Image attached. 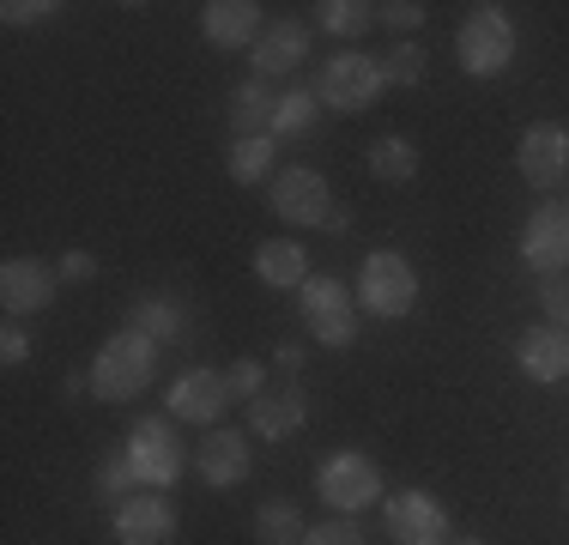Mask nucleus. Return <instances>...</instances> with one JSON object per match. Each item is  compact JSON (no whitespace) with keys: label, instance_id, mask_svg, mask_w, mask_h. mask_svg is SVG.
Returning <instances> with one entry per match:
<instances>
[{"label":"nucleus","instance_id":"20","mask_svg":"<svg viewBox=\"0 0 569 545\" xmlns=\"http://www.w3.org/2000/svg\"><path fill=\"white\" fill-rule=\"evenodd\" d=\"M273 116H279V98H273L267 79H242V86L230 91V128H237V140L273 133Z\"/></svg>","mask_w":569,"mask_h":545},{"label":"nucleus","instance_id":"7","mask_svg":"<svg viewBox=\"0 0 569 545\" xmlns=\"http://www.w3.org/2000/svg\"><path fill=\"white\" fill-rule=\"evenodd\" d=\"M273 212L284 225H328L333 212V188L321 170H303V164H291V170L273 176Z\"/></svg>","mask_w":569,"mask_h":545},{"label":"nucleus","instance_id":"1","mask_svg":"<svg viewBox=\"0 0 569 545\" xmlns=\"http://www.w3.org/2000/svg\"><path fill=\"white\" fill-rule=\"evenodd\" d=\"M152 376H158V339H146L140 327H121V334L103 339L86 382L98 400H133V394L152 388Z\"/></svg>","mask_w":569,"mask_h":545},{"label":"nucleus","instance_id":"23","mask_svg":"<svg viewBox=\"0 0 569 545\" xmlns=\"http://www.w3.org/2000/svg\"><path fill=\"white\" fill-rule=\"evenodd\" d=\"M370 176L376 182H412L418 176V152H412V140L406 133H382V140L370 146Z\"/></svg>","mask_w":569,"mask_h":545},{"label":"nucleus","instance_id":"15","mask_svg":"<svg viewBox=\"0 0 569 545\" xmlns=\"http://www.w3.org/2000/svg\"><path fill=\"white\" fill-rule=\"evenodd\" d=\"M230 406V388L219 370H188L170 382V418H188V425H219V413Z\"/></svg>","mask_w":569,"mask_h":545},{"label":"nucleus","instance_id":"8","mask_svg":"<svg viewBox=\"0 0 569 545\" xmlns=\"http://www.w3.org/2000/svg\"><path fill=\"white\" fill-rule=\"evenodd\" d=\"M316 490H321L328 509L358 515V509H370V503L382 497V473H376V460H363V455H333L328 467L316 473Z\"/></svg>","mask_w":569,"mask_h":545},{"label":"nucleus","instance_id":"24","mask_svg":"<svg viewBox=\"0 0 569 545\" xmlns=\"http://www.w3.org/2000/svg\"><path fill=\"white\" fill-rule=\"evenodd\" d=\"M128 327H140L146 339L170 346V339H182V304H176V297H140V304H133V321H128Z\"/></svg>","mask_w":569,"mask_h":545},{"label":"nucleus","instance_id":"14","mask_svg":"<svg viewBox=\"0 0 569 545\" xmlns=\"http://www.w3.org/2000/svg\"><path fill=\"white\" fill-rule=\"evenodd\" d=\"M515 358H521V376L539 382V388H551V382L569 376V327H527L521 339H515Z\"/></svg>","mask_w":569,"mask_h":545},{"label":"nucleus","instance_id":"17","mask_svg":"<svg viewBox=\"0 0 569 545\" xmlns=\"http://www.w3.org/2000/svg\"><path fill=\"white\" fill-rule=\"evenodd\" d=\"M200 31H207L212 49H242V43H261V7L254 0H207L200 7Z\"/></svg>","mask_w":569,"mask_h":545},{"label":"nucleus","instance_id":"6","mask_svg":"<svg viewBox=\"0 0 569 545\" xmlns=\"http://www.w3.org/2000/svg\"><path fill=\"white\" fill-rule=\"evenodd\" d=\"M297 291H303V321H309V334H316L328 351H340V346H351V339H358V304H351V291H346L340 279H316V272H309Z\"/></svg>","mask_w":569,"mask_h":545},{"label":"nucleus","instance_id":"29","mask_svg":"<svg viewBox=\"0 0 569 545\" xmlns=\"http://www.w3.org/2000/svg\"><path fill=\"white\" fill-rule=\"evenodd\" d=\"M133 485H140V479H133L128 455H110V460L98 467V497H103V503H128V497H133Z\"/></svg>","mask_w":569,"mask_h":545},{"label":"nucleus","instance_id":"22","mask_svg":"<svg viewBox=\"0 0 569 545\" xmlns=\"http://www.w3.org/2000/svg\"><path fill=\"white\" fill-rule=\"evenodd\" d=\"M254 279L273 285V291H291V285H303V279H309L303 249H297V242H284V237H267L261 249H254Z\"/></svg>","mask_w":569,"mask_h":545},{"label":"nucleus","instance_id":"13","mask_svg":"<svg viewBox=\"0 0 569 545\" xmlns=\"http://www.w3.org/2000/svg\"><path fill=\"white\" fill-rule=\"evenodd\" d=\"M249 467H254V455H249V436H242V430H207V436H200L194 473H200L207 485L230 490V485L249 479Z\"/></svg>","mask_w":569,"mask_h":545},{"label":"nucleus","instance_id":"38","mask_svg":"<svg viewBox=\"0 0 569 545\" xmlns=\"http://www.w3.org/2000/svg\"><path fill=\"white\" fill-rule=\"evenodd\" d=\"M460 545H479V539H460Z\"/></svg>","mask_w":569,"mask_h":545},{"label":"nucleus","instance_id":"32","mask_svg":"<svg viewBox=\"0 0 569 545\" xmlns=\"http://www.w3.org/2000/svg\"><path fill=\"white\" fill-rule=\"evenodd\" d=\"M303 545H363V534H358V522H351V515H333V522L309 527Z\"/></svg>","mask_w":569,"mask_h":545},{"label":"nucleus","instance_id":"33","mask_svg":"<svg viewBox=\"0 0 569 545\" xmlns=\"http://www.w3.org/2000/svg\"><path fill=\"white\" fill-rule=\"evenodd\" d=\"M376 24H388V31H418V24H425V7H418V0H388V7H376Z\"/></svg>","mask_w":569,"mask_h":545},{"label":"nucleus","instance_id":"34","mask_svg":"<svg viewBox=\"0 0 569 545\" xmlns=\"http://www.w3.org/2000/svg\"><path fill=\"white\" fill-rule=\"evenodd\" d=\"M24 358H31V339H24L19 321H7L0 327V364H24Z\"/></svg>","mask_w":569,"mask_h":545},{"label":"nucleus","instance_id":"2","mask_svg":"<svg viewBox=\"0 0 569 545\" xmlns=\"http://www.w3.org/2000/svg\"><path fill=\"white\" fill-rule=\"evenodd\" d=\"M455 54L472 79H497L515 61V24L503 7H472L455 31Z\"/></svg>","mask_w":569,"mask_h":545},{"label":"nucleus","instance_id":"9","mask_svg":"<svg viewBox=\"0 0 569 545\" xmlns=\"http://www.w3.org/2000/svg\"><path fill=\"white\" fill-rule=\"evenodd\" d=\"M382 522H388V539L395 545H449V509H442L430 490H400V497H388Z\"/></svg>","mask_w":569,"mask_h":545},{"label":"nucleus","instance_id":"5","mask_svg":"<svg viewBox=\"0 0 569 545\" xmlns=\"http://www.w3.org/2000/svg\"><path fill=\"white\" fill-rule=\"evenodd\" d=\"M121 455H128L133 479L152 485V490H170L176 479H182V443H176V425H170V418H133Z\"/></svg>","mask_w":569,"mask_h":545},{"label":"nucleus","instance_id":"18","mask_svg":"<svg viewBox=\"0 0 569 545\" xmlns=\"http://www.w3.org/2000/svg\"><path fill=\"white\" fill-rule=\"evenodd\" d=\"M176 534V509L164 497H128L116 503V539L121 545H170Z\"/></svg>","mask_w":569,"mask_h":545},{"label":"nucleus","instance_id":"25","mask_svg":"<svg viewBox=\"0 0 569 545\" xmlns=\"http://www.w3.org/2000/svg\"><path fill=\"white\" fill-rule=\"evenodd\" d=\"M303 515L291 509V503H261V509H254V539L261 545H303Z\"/></svg>","mask_w":569,"mask_h":545},{"label":"nucleus","instance_id":"35","mask_svg":"<svg viewBox=\"0 0 569 545\" xmlns=\"http://www.w3.org/2000/svg\"><path fill=\"white\" fill-rule=\"evenodd\" d=\"M0 12H7V24H43L49 12H56V0H37V7L31 0H7Z\"/></svg>","mask_w":569,"mask_h":545},{"label":"nucleus","instance_id":"19","mask_svg":"<svg viewBox=\"0 0 569 545\" xmlns=\"http://www.w3.org/2000/svg\"><path fill=\"white\" fill-rule=\"evenodd\" d=\"M309 54V31L297 19H279L261 31V43H254V79H273V73H291V67H303Z\"/></svg>","mask_w":569,"mask_h":545},{"label":"nucleus","instance_id":"26","mask_svg":"<svg viewBox=\"0 0 569 545\" xmlns=\"http://www.w3.org/2000/svg\"><path fill=\"white\" fill-rule=\"evenodd\" d=\"M321 24H328L333 37H363V31H376V7L370 0H321Z\"/></svg>","mask_w":569,"mask_h":545},{"label":"nucleus","instance_id":"3","mask_svg":"<svg viewBox=\"0 0 569 545\" xmlns=\"http://www.w3.org/2000/svg\"><path fill=\"white\" fill-rule=\"evenodd\" d=\"M382 61H370V54H358V49H340V54H328V67H321V79H316V98L333 109V116H358V109H370L376 98H382Z\"/></svg>","mask_w":569,"mask_h":545},{"label":"nucleus","instance_id":"21","mask_svg":"<svg viewBox=\"0 0 569 545\" xmlns=\"http://www.w3.org/2000/svg\"><path fill=\"white\" fill-rule=\"evenodd\" d=\"M230 182L254 188V182H273L279 176V140L273 133H254V140H230Z\"/></svg>","mask_w":569,"mask_h":545},{"label":"nucleus","instance_id":"4","mask_svg":"<svg viewBox=\"0 0 569 545\" xmlns=\"http://www.w3.org/2000/svg\"><path fill=\"white\" fill-rule=\"evenodd\" d=\"M358 304L370 309L376 321H400L406 309L418 304V272H412V261L395 255V249H376L370 261H363V272H358Z\"/></svg>","mask_w":569,"mask_h":545},{"label":"nucleus","instance_id":"37","mask_svg":"<svg viewBox=\"0 0 569 545\" xmlns=\"http://www.w3.org/2000/svg\"><path fill=\"white\" fill-rule=\"evenodd\" d=\"M273 364H279L284 376H297V370H303V346H279V351H273Z\"/></svg>","mask_w":569,"mask_h":545},{"label":"nucleus","instance_id":"36","mask_svg":"<svg viewBox=\"0 0 569 545\" xmlns=\"http://www.w3.org/2000/svg\"><path fill=\"white\" fill-rule=\"evenodd\" d=\"M56 272H61V279H73V285H86L91 272H98V255H86V249H67Z\"/></svg>","mask_w":569,"mask_h":545},{"label":"nucleus","instance_id":"12","mask_svg":"<svg viewBox=\"0 0 569 545\" xmlns=\"http://www.w3.org/2000/svg\"><path fill=\"white\" fill-rule=\"evenodd\" d=\"M569 176V133L558 121H539L521 133V182L527 188H558Z\"/></svg>","mask_w":569,"mask_h":545},{"label":"nucleus","instance_id":"11","mask_svg":"<svg viewBox=\"0 0 569 545\" xmlns=\"http://www.w3.org/2000/svg\"><path fill=\"white\" fill-rule=\"evenodd\" d=\"M56 285L61 272L43 267V261H7L0 267V304H7V316H43L49 304H56Z\"/></svg>","mask_w":569,"mask_h":545},{"label":"nucleus","instance_id":"10","mask_svg":"<svg viewBox=\"0 0 569 545\" xmlns=\"http://www.w3.org/2000/svg\"><path fill=\"white\" fill-rule=\"evenodd\" d=\"M521 261L551 279V272L569 267V207H539L521 230Z\"/></svg>","mask_w":569,"mask_h":545},{"label":"nucleus","instance_id":"16","mask_svg":"<svg viewBox=\"0 0 569 545\" xmlns=\"http://www.w3.org/2000/svg\"><path fill=\"white\" fill-rule=\"evenodd\" d=\"M309 418V394L297 388V382H284V388H267L261 400H249V430L267 436V443H284V436H297Z\"/></svg>","mask_w":569,"mask_h":545},{"label":"nucleus","instance_id":"31","mask_svg":"<svg viewBox=\"0 0 569 545\" xmlns=\"http://www.w3.org/2000/svg\"><path fill=\"white\" fill-rule=\"evenodd\" d=\"M539 309H546L551 327H569V279H563V272L539 279Z\"/></svg>","mask_w":569,"mask_h":545},{"label":"nucleus","instance_id":"28","mask_svg":"<svg viewBox=\"0 0 569 545\" xmlns=\"http://www.w3.org/2000/svg\"><path fill=\"white\" fill-rule=\"evenodd\" d=\"M382 79H388V86H418V79H425V49L400 37V43L382 54Z\"/></svg>","mask_w":569,"mask_h":545},{"label":"nucleus","instance_id":"30","mask_svg":"<svg viewBox=\"0 0 569 545\" xmlns=\"http://www.w3.org/2000/svg\"><path fill=\"white\" fill-rule=\"evenodd\" d=\"M224 388H230V400H261V394H267V364H254V358L230 364Z\"/></svg>","mask_w":569,"mask_h":545},{"label":"nucleus","instance_id":"27","mask_svg":"<svg viewBox=\"0 0 569 545\" xmlns=\"http://www.w3.org/2000/svg\"><path fill=\"white\" fill-rule=\"evenodd\" d=\"M316 103H321L316 91H284V98H279V116H273V140H297V133L316 128V116H321Z\"/></svg>","mask_w":569,"mask_h":545}]
</instances>
